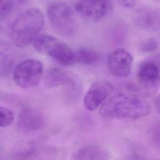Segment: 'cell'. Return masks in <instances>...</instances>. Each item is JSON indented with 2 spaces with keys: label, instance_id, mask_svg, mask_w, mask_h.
Returning a JSON list of instances; mask_svg holds the SVG:
<instances>
[{
  "label": "cell",
  "instance_id": "cell-1",
  "mask_svg": "<svg viewBox=\"0 0 160 160\" xmlns=\"http://www.w3.org/2000/svg\"><path fill=\"white\" fill-rule=\"evenodd\" d=\"M150 111L149 104L140 91L130 88L106 99L100 108L99 114L104 119H139Z\"/></svg>",
  "mask_w": 160,
  "mask_h": 160
},
{
  "label": "cell",
  "instance_id": "cell-2",
  "mask_svg": "<svg viewBox=\"0 0 160 160\" xmlns=\"http://www.w3.org/2000/svg\"><path fill=\"white\" fill-rule=\"evenodd\" d=\"M45 22L41 11L36 8L22 12L14 20L11 27V39L16 46L25 48L38 36Z\"/></svg>",
  "mask_w": 160,
  "mask_h": 160
},
{
  "label": "cell",
  "instance_id": "cell-3",
  "mask_svg": "<svg viewBox=\"0 0 160 160\" xmlns=\"http://www.w3.org/2000/svg\"><path fill=\"white\" fill-rule=\"evenodd\" d=\"M47 16L53 29L64 37L74 35L78 30V24L74 11L66 2L55 1L47 7Z\"/></svg>",
  "mask_w": 160,
  "mask_h": 160
},
{
  "label": "cell",
  "instance_id": "cell-4",
  "mask_svg": "<svg viewBox=\"0 0 160 160\" xmlns=\"http://www.w3.org/2000/svg\"><path fill=\"white\" fill-rule=\"evenodd\" d=\"M33 42L37 51L61 64L70 66L75 63L74 51L67 44L56 37L43 34L38 36Z\"/></svg>",
  "mask_w": 160,
  "mask_h": 160
},
{
  "label": "cell",
  "instance_id": "cell-5",
  "mask_svg": "<svg viewBox=\"0 0 160 160\" xmlns=\"http://www.w3.org/2000/svg\"><path fill=\"white\" fill-rule=\"evenodd\" d=\"M43 74V65L34 59H26L19 63L14 69L12 77L16 84L24 89L38 86Z\"/></svg>",
  "mask_w": 160,
  "mask_h": 160
},
{
  "label": "cell",
  "instance_id": "cell-6",
  "mask_svg": "<svg viewBox=\"0 0 160 160\" xmlns=\"http://www.w3.org/2000/svg\"><path fill=\"white\" fill-rule=\"evenodd\" d=\"M112 8V0H78L74 4L76 12L90 21H98L104 18Z\"/></svg>",
  "mask_w": 160,
  "mask_h": 160
},
{
  "label": "cell",
  "instance_id": "cell-7",
  "mask_svg": "<svg viewBox=\"0 0 160 160\" xmlns=\"http://www.w3.org/2000/svg\"><path fill=\"white\" fill-rule=\"evenodd\" d=\"M113 86L107 80H98L91 86L83 99L86 109L94 111L102 105L112 94Z\"/></svg>",
  "mask_w": 160,
  "mask_h": 160
},
{
  "label": "cell",
  "instance_id": "cell-8",
  "mask_svg": "<svg viewBox=\"0 0 160 160\" xmlns=\"http://www.w3.org/2000/svg\"><path fill=\"white\" fill-rule=\"evenodd\" d=\"M137 78L146 90H155L160 84V63L154 59L142 61L138 67Z\"/></svg>",
  "mask_w": 160,
  "mask_h": 160
},
{
  "label": "cell",
  "instance_id": "cell-9",
  "mask_svg": "<svg viewBox=\"0 0 160 160\" xmlns=\"http://www.w3.org/2000/svg\"><path fill=\"white\" fill-rule=\"evenodd\" d=\"M133 58L126 49H117L111 52L108 58V66L110 72L115 77H127L132 68Z\"/></svg>",
  "mask_w": 160,
  "mask_h": 160
},
{
  "label": "cell",
  "instance_id": "cell-10",
  "mask_svg": "<svg viewBox=\"0 0 160 160\" xmlns=\"http://www.w3.org/2000/svg\"><path fill=\"white\" fill-rule=\"evenodd\" d=\"M132 20L139 28L147 31H155L160 28V13L149 6L136 9L132 14Z\"/></svg>",
  "mask_w": 160,
  "mask_h": 160
},
{
  "label": "cell",
  "instance_id": "cell-11",
  "mask_svg": "<svg viewBox=\"0 0 160 160\" xmlns=\"http://www.w3.org/2000/svg\"><path fill=\"white\" fill-rule=\"evenodd\" d=\"M17 124L19 128L24 131H38L44 124V116L39 110L25 108L19 112Z\"/></svg>",
  "mask_w": 160,
  "mask_h": 160
},
{
  "label": "cell",
  "instance_id": "cell-12",
  "mask_svg": "<svg viewBox=\"0 0 160 160\" xmlns=\"http://www.w3.org/2000/svg\"><path fill=\"white\" fill-rule=\"evenodd\" d=\"M39 152V145L34 141H20L14 146L11 156L14 159H31Z\"/></svg>",
  "mask_w": 160,
  "mask_h": 160
},
{
  "label": "cell",
  "instance_id": "cell-13",
  "mask_svg": "<svg viewBox=\"0 0 160 160\" xmlns=\"http://www.w3.org/2000/svg\"><path fill=\"white\" fill-rule=\"evenodd\" d=\"M14 62L13 51L10 45L0 37V77L8 76Z\"/></svg>",
  "mask_w": 160,
  "mask_h": 160
},
{
  "label": "cell",
  "instance_id": "cell-14",
  "mask_svg": "<svg viewBox=\"0 0 160 160\" xmlns=\"http://www.w3.org/2000/svg\"><path fill=\"white\" fill-rule=\"evenodd\" d=\"M108 158V153L104 148L98 146H88L77 150L73 154L75 160H103Z\"/></svg>",
  "mask_w": 160,
  "mask_h": 160
},
{
  "label": "cell",
  "instance_id": "cell-15",
  "mask_svg": "<svg viewBox=\"0 0 160 160\" xmlns=\"http://www.w3.org/2000/svg\"><path fill=\"white\" fill-rule=\"evenodd\" d=\"M72 78L64 71L58 68H51L45 75L44 85L46 88H53L69 84Z\"/></svg>",
  "mask_w": 160,
  "mask_h": 160
},
{
  "label": "cell",
  "instance_id": "cell-16",
  "mask_svg": "<svg viewBox=\"0 0 160 160\" xmlns=\"http://www.w3.org/2000/svg\"><path fill=\"white\" fill-rule=\"evenodd\" d=\"M74 62L82 65H93L99 60V54L93 49L82 48L74 51Z\"/></svg>",
  "mask_w": 160,
  "mask_h": 160
},
{
  "label": "cell",
  "instance_id": "cell-17",
  "mask_svg": "<svg viewBox=\"0 0 160 160\" xmlns=\"http://www.w3.org/2000/svg\"><path fill=\"white\" fill-rule=\"evenodd\" d=\"M15 116L10 109L0 106V127H7L11 124Z\"/></svg>",
  "mask_w": 160,
  "mask_h": 160
},
{
  "label": "cell",
  "instance_id": "cell-18",
  "mask_svg": "<svg viewBox=\"0 0 160 160\" xmlns=\"http://www.w3.org/2000/svg\"><path fill=\"white\" fill-rule=\"evenodd\" d=\"M149 139L152 146L160 151V123L155 124L151 128Z\"/></svg>",
  "mask_w": 160,
  "mask_h": 160
},
{
  "label": "cell",
  "instance_id": "cell-19",
  "mask_svg": "<svg viewBox=\"0 0 160 160\" xmlns=\"http://www.w3.org/2000/svg\"><path fill=\"white\" fill-rule=\"evenodd\" d=\"M15 4L14 0H0V18L8 15Z\"/></svg>",
  "mask_w": 160,
  "mask_h": 160
},
{
  "label": "cell",
  "instance_id": "cell-20",
  "mask_svg": "<svg viewBox=\"0 0 160 160\" xmlns=\"http://www.w3.org/2000/svg\"><path fill=\"white\" fill-rule=\"evenodd\" d=\"M158 48V42L154 38H149L142 42L141 49L144 52H152Z\"/></svg>",
  "mask_w": 160,
  "mask_h": 160
},
{
  "label": "cell",
  "instance_id": "cell-21",
  "mask_svg": "<svg viewBox=\"0 0 160 160\" xmlns=\"http://www.w3.org/2000/svg\"><path fill=\"white\" fill-rule=\"evenodd\" d=\"M119 4L125 9L133 8L137 2V0H118Z\"/></svg>",
  "mask_w": 160,
  "mask_h": 160
},
{
  "label": "cell",
  "instance_id": "cell-22",
  "mask_svg": "<svg viewBox=\"0 0 160 160\" xmlns=\"http://www.w3.org/2000/svg\"><path fill=\"white\" fill-rule=\"evenodd\" d=\"M153 104L156 111L160 114V94L154 98Z\"/></svg>",
  "mask_w": 160,
  "mask_h": 160
}]
</instances>
